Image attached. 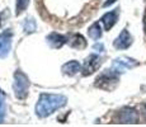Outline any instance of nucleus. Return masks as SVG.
<instances>
[{"label":"nucleus","instance_id":"obj_19","mask_svg":"<svg viewBox=\"0 0 146 127\" xmlns=\"http://www.w3.org/2000/svg\"><path fill=\"white\" fill-rule=\"evenodd\" d=\"M144 31L146 33V10H145V14H144Z\"/></svg>","mask_w":146,"mask_h":127},{"label":"nucleus","instance_id":"obj_18","mask_svg":"<svg viewBox=\"0 0 146 127\" xmlns=\"http://www.w3.org/2000/svg\"><path fill=\"white\" fill-rule=\"evenodd\" d=\"M114 1H116V0H107L104 4H103V7H108V5H112Z\"/></svg>","mask_w":146,"mask_h":127},{"label":"nucleus","instance_id":"obj_20","mask_svg":"<svg viewBox=\"0 0 146 127\" xmlns=\"http://www.w3.org/2000/svg\"><path fill=\"white\" fill-rule=\"evenodd\" d=\"M142 113H144L145 120H146V104H144V107H142Z\"/></svg>","mask_w":146,"mask_h":127},{"label":"nucleus","instance_id":"obj_10","mask_svg":"<svg viewBox=\"0 0 146 127\" xmlns=\"http://www.w3.org/2000/svg\"><path fill=\"white\" fill-rule=\"evenodd\" d=\"M66 42H67L66 37H64L62 35H58V33H51V35L47 36V43H48L52 49H60Z\"/></svg>","mask_w":146,"mask_h":127},{"label":"nucleus","instance_id":"obj_15","mask_svg":"<svg viewBox=\"0 0 146 127\" xmlns=\"http://www.w3.org/2000/svg\"><path fill=\"white\" fill-rule=\"evenodd\" d=\"M28 4H29V0H17V4H15V14L17 15H21V14L27 9Z\"/></svg>","mask_w":146,"mask_h":127},{"label":"nucleus","instance_id":"obj_4","mask_svg":"<svg viewBox=\"0 0 146 127\" xmlns=\"http://www.w3.org/2000/svg\"><path fill=\"white\" fill-rule=\"evenodd\" d=\"M140 116L139 112L133 108H130V107H125L121 111H118V113L116 114V121L117 123H139Z\"/></svg>","mask_w":146,"mask_h":127},{"label":"nucleus","instance_id":"obj_9","mask_svg":"<svg viewBox=\"0 0 146 127\" xmlns=\"http://www.w3.org/2000/svg\"><path fill=\"white\" fill-rule=\"evenodd\" d=\"M118 10L119 9H114V10H112V12L106 13L102 17L100 21H102V23L104 24L106 31H109L114 24H116L117 19H118Z\"/></svg>","mask_w":146,"mask_h":127},{"label":"nucleus","instance_id":"obj_1","mask_svg":"<svg viewBox=\"0 0 146 127\" xmlns=\"http://www.w3.org/2000/svg\"><path fill=\"white\" fill-rule=\"evenodd\" d=\"M66 102L67 99L65 95L43 93L40 95L37 104H36V114L41 118H44L52 114L55 111L62 108L64 106H66Z\"/></svg>","mask_w":146,"mask_h":127},{"label":"nucleus","instance_id":"obj_13","mask_svg":"<svg viewBox=\"0 0 146 127\" xmlns=\"http://www.w3.org/2000/svg\"><path fill=\"white\" fill-rule=\"evenodd\" d=\"M88 35H89V37H90L92 39H94V41L99 39L100 37H102V28H100V24L99 23L92 24L88 29Z\"/></svg>","mask_w":146,"mask_h":127},{"label":"nucleus","instance_id":"obj_2","mask_svg":"<svg viewBox=\"0 0 146 127\" xmlns=\"http://www.w3.org/2000/svg\"><path fill=\"white\" fill-rule=\"evenodd\" d=\"M29 79L28 76L24 74L21 70H17L15 74H14V83H13V90L15 98L23 100L27 98L28 95V89H29Z\"/></svg>","mask_w":146,"mask_h":127},{"label":"nucleus","instance_id":"obj_17","mask_svg":"<svg viewBox=\"0 0 146 127\" xmlns=\"http://www.w3.org/2000/svg\"><path fill=\"white\" fill-rule=\"evenodd\" d=\"M93 49L97 51V52H102V51L104 50V47H103V45H102V43H95Z\"/></svg>","mask_w":146,"mask_h":127},{"label":"nucleus","instance_id":"obj_16","mask_svg":"<svg viewBox=\"0 0 146 127\" xmlns=\"http://www.w3.org/2000/svg\"><path fill=\"white\" fill-rule=\"evenodd\" d=\"M5 117V99H4V94L0 92V123L4 121Z\"/></svg>","mask_w":146,"mask_h":127},{"label":"nucleus","instance_id":"obj_7","mask_svg":"<svg viewBox=\"0 0 146 127\" xmlns=\"http://www.w3.org/2000/svg\"><path fill=\"white\" fill-rule=\"evenodd\" d=\"M102 65V59L98 55H90L89 57H86L85 63H84L83 67H81V71H83L84 76H88L90 74H93L94 71H97L98 67Z\"/></svg>","mask_w":146,"mask_h":127},{"label":"nucleus","instance_id":"obj_11","mask_svg":"<svg viewBox=\"0 0 146 127\" xmlns=\"http://www.w3.org/2000/svg\"><path fill=\"white\" fill-rule=\"evenodd\" d=\"M67 43L70 47L78 50H83L86 47V41L81 35H70L67 38Z\"/></svg>","mask_w":146,"mask_h":127},{"label":"nucleus","instance_id":"obj_12","mask_svg":"<svg viewBox=\"0 0 146 127\" xmlns=\"http://www.w3.org/2000/svg\"><path fill=\"white\" fill-rule=\"evenodd\" d=\"M61 71H62L65 75L72 76V75L78 74L79 71H81V65L78 63L76 60L69 61V63H66L65 65H62V67H61Z\"/></svg>","mask_w":146,"mask_h":127},{"label":"nucleus","instance_id":"obj_14","mask_svg":"<svg viewBox=\"0 0 146 127\" xmlns=\"http://www.w3.org/2000/svg\"><path fill=\"white\" fill-rule=\"evenodd\" d=\"M23 28H24V32L27 35H31V33L36 32L37 29V24H36V21L33 18H27L24 21V24H23Z\"/></svg>","mask_w":146,"mask_h":127},{"label":"nucleus","instance_id":"obj_8","mask_svg":"<svg viewBox=\"0 0 146 127\" xmlns=\"http://www.w3.org/2000/svg\"><path fill=\"white\" fill-rule=\"evenodd\" d=\"M113 45H114V47H116L117 50L128 49V47L132 45V37H131L130 32H128L127 29H123L122 32L118 35V37L114 39Z\"/></svg>","mask_w":146,"mask_h":127},{"label":"nucleus","instance_id":"obj_6","mask_svg":"<svg viewBox=\"0 0 146 127\" xmlns=\"http://www.w3.org/2000/svg\"><path fill=\"white\" fill-rule=\"evenodd\" d=\"M12 41H13V32L10 29L4 31L0 33V59L9 55L12 50Z\"/></svg>","mask_w":146,"mask_h":127},{"label":"nucleus","instance_id":"obj_5","mask_svg":"<svg viewBox=\"0 0 146 127\" xmlns=\"http://www.w3.org/2000/svg\"><path fill=\"white\" fill-rule=\"evenodd\" d=\"M139 63L133 59H130V57H126V56H122V57H118L113 61L112 64V70L116 71L117 74H121V72H125L126 70L128 69H132V67L137 66Z\"/></svg>","mask_w":146,"mask_h":127},{"label":"nucleus","instance_id":"obj_3","mask_svg":"<svg viewBox=\"0 0 146 127\" xmlns=\"http://www.w3.org/2000/svg\"><path fill=\"white\" fill-rule=\"evenodd\" d=\"M118 83V74L113 70H106L95 79V86L100 89H113L114 85Z\"/></svg>","mask_w":146,"mask_h":127}]
</instances>
